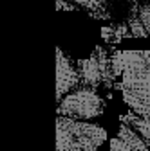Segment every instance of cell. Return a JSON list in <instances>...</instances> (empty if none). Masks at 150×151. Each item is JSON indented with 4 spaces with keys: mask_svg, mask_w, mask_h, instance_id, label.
<instances>
[{
    "mask_svg": "<svg viewBox=\"0 0 150 151\" xmlns=\"http://www.w3.org/2000/svg\"><path fill=\"white\" fill-rule=\"evenodd\" d=\"M107 140V131L92 122L58 115L56 119V149L58 151H94Z\"/></svg>",
    "mask_w": 150,
    "mask_h": 151,
    "instance_id": "1",
    "label": "cell"
},
{
    "mask_svg": "<svg viewBox=\"0 0 150 151\" xmlns=\"http://www.w3.org/2000/svg\"><path fill=\"white\" fill-rule=\"evenodd\" d=\"M116 88L150 86V50H112Z\"/></svg>",
    "mask_w": 150,
    "mask_h": 151,
    "instance_id": "2",
    "label": "cell"
},
{
    "mask_svg": "<svg viewBox=\"0 0 150 151\" xmlns=\"http://www.w3.org/2000/svg\"><path fill=\"white\" fill-rule=\"evenodd\" d=\"M105 111V101L94 88L78 86V90L69 92L58 104V115H65L71 119H94Z\"/></svg>",
    "mask_w": 150,
    "mask_h": 151,
    "instance_id": "3",
    "label": "cell"
},
{
    "mask_svg": "<svg viewBox=\"0 0 150 151\" xmlns=\"http://www.w3.org/2000/svg\"><path fill=\"white\" fill-rule=\"evenodd\" d=\"M78 83L80 76L76 65H71L69 58L63 56V50L56 47V99L58 103L63 99L65 93H69V90L78 86Z\"/></svg>",
    "mask_w": 150,
    "mask_h": 151,
    "instance_id": "4",
    "label": "cell"
},
{
    "mask_svg": "<svg viewBox=\"0 0 150 151\" xmlns=\"http://www.w3.org/2000/svg\"><path fill=\"white\" fill-rule=\"evenodd\" d=\"M110 149L112 151H132V149L146 151V149H150V144L130 124L119 122L118 137H114L110 140Z\"/></svg>",
    "mask_w": 150,
    "mask_h": 151,
    "instance_id": "5",
    "label": "cell"
},
{
    "mask_svg": "<svg viewBox=\"0 0 150 151\" xmlns=\"http://www.w3.org/2000/svg\"><path fill=\"white\" fill-rule=\"evenodd\" d=\"M121 93L130 110L150 119V86H123Z\"/></svg>",
    "mask_w": 150,
    "mask_h": 151,
    "instance_id": "6",
    "label": "cell"
},
{
    "mask_svg": "<svg viewBox=\"0 0 150 151\" xmlns=\"http://www.w3.org/2000/svg\"><path fill=\"white\" fill-rule=\"evenodd\" d=\"M76 70L80 76V83L78 86H85V88H98L103 86V76L100 67L96 65V61L90 58L87 60H78L76 61Z\"/></svg>",
    "mask_w": 150,
    "mask_h": 151,
    "instance_id": "7",
    "label": "cell"
},
{
    "mask_svg": "<svg viewBox=\"0 0 150 151\" xmlns=\"http://www.w3.org/2000/svg\"><path fill=\"white\" fill-rule=\"evenodd\" d=\"M101 38L105 40V43L114 45V43H121L127 38H134V36L125 20V22H112V25H105L101 29Z\"/></svg>",
    "mask_w": 150,
    "mask_h": 151,
    "instance_id": "8",
    "label": "cell"
},
{
    "mask_svg": "<svg viewBox=\"0 0 150 151\" xmlns=\"http://www.w3.org/2000/svg\"><path fill=\"white\" fill-rule=\"evenodd\" d=\"M119 122H125V124H130L134 129H138V133L150 144V119L139 115L134 110L130 113H125V115L119 117Z\"/></svg>",
    "mask_w": 150,
    "mask_h": 151,
    "instance_id": "9",
    "label": "cell"
},
{
    "mask_svg": "<svg viewBox=\"0 0 150 151\" xmlns=\"http://www.w3.org/2000/svg\"><path fill=\"white\" fill-rule=\"evenodd\" d=\"M114 7H116L114 0H96L94 4H90L87 7V11L90 18H94V20H112L116 16Z\"/></svg>",
    "mask_w": 150,
    "mask_h": 151,
    "instance_id": "10",
    "label": "cell"
},
{
    "mask_svg": "<svg viewBox=\"0 0 150 151\" xmlns=\"http://www.w3.org/2000/svg\"><path fill=\"white\" fill-rule=\"evenodd\" d=\"M139 4V14H141V20L145 22L146 29L150 31V0H138Z\"/></svg>",
    "mask_w": 150,
    "mask_h": 151,
    "instance_id": "11",
    "label": "cell"
},
{
    "mask_svg": "<svg viewBox=\"0 0 150 151\" xmlns=\"http://www.w3.org/2000/svg\"><path fill=\"white\" fill-rule=\"evenodd\" d=\"M56 9L58 11H78L80 6H76V2H72V0H56Z\"/></svg>",
    "mask_w": 150,
    "mask_h": 151,
    "instance_id": "12",
    "label": "cell"
},
{
    "mask_svg": "<svg viewBox=\"0 0 150 151\" xmlns=\"http://www.w3.org/2000/svg\"><path fill=\"white\" fill-rule=\"evenodd\" d=\"M72 2H76V4H80L82 7H85V9H87V7H89L90 4H94L96 0H72Z\"/></svg>",
    "mask_w": 150,
    "mask_h": 151,
    "instance_id": "13",
    "label": "cell"
}]
</instances>
